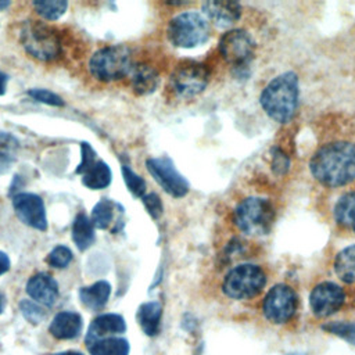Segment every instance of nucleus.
Here are the masks:
<instances>
[{"instance_id": "nucleus-1", "label": "nucleus", "mask_w": 355, "mask_h": 355, "mask_svg": "<svg viewBox=\"0 0 355 355\" xmlns=\"http://www.w3.org/2000/svg\"><path fill=\"white\" fill-rule=\"evenodd\" d=\"M312 176L327 187H341L355 179V143L336 140L323 144L309 162Z\"/></svg>"}, {"instance_id": "nucleus-2", "label": "nucleus", "mask_w": 355, "mask_h": 355, "mask_svg": "<svg viewBox=\"0 0 355 355\" xmlns=\"http://www.w3.org/2000/svg\"><path fill=\"white\" fill-rule=\"evenodd\" d=\"M263 111L276 122H288L297 110L298 79L294 72H284L268 83L259 97Z\"/></svg>"}, {"instance_id": "nucleus-3", "label": "nucleus", "mask_w": 355, "mask_h": 355, "mask_svg": "<svg viewBox=\"0 0 355 355\" xmlns=\"http://www.w3.org/2000/svg\"><path fill=\"white\" fill-rule=\"evenodd\" d=\"M275 209L270 201L261 197L244 198L233 212L236 227L248 236H261L270 230Z\"/></svg>"}, {"instance_id": "nucleus-4", "label": "nucleus", "mask_w": 355, "mask_h": 355, "mask_svg": "<svg viewBox=\"0 0 355 355\" xmlns=\"http://www.w3.org/2000/svg\"><path fill=\"white\" fill-rule=\"evenodd\" d=\"M19 40L24 49L40 61H53L61 53V42L55 31L40 21H25L21 25Z\"/></svg>"}, {"instance_id": "nucleus-5", "label": "nucleus", "mask_w": 355, "mask_h": 355, "mask_svg": "<svg viewBox=\"0 0 355 355\" xmlns=\"http://www.w3.org/2000/svg\"><path fill=\"white\" fill-rule=\"evenodd\" d=\"M132 67L133 62L130 50L122 44L103 47L97 50L89 61L92 75L103 82L118 80L126 76Z\"/></svg>"}, {"instance_id": "nucleus-6", "label": "nucleus", "mask_w": 355, "mask_h": 355, "mask_svg": "<svg viewBox=\"0 0 355 355\" xmlns=\"http://www.w3.org/2000/svg\"><path fill=\"white\" fill-rule=\"evenodd\" d=\"M266 284L263 269L254 263H241L230 269L222 282L223 293L233 300L257 297Z\"/></svg>"}, {"instance_id": "nucleus-7", "label": "nucleus", "mask_w": 355, "mask_h": 355, "mask_svg": "<svg viewBox=\"0 0 355 355\" xmlns=\"http://www.w3.org/2000/svg\"><path fill=\"white\" fill-rule=\"evenodd\" d=\"M209 36V24L200 12L187 11L176 15L168 25V37L176 47L193 49Z\"/></svg>"}, {"instance_id": "nucleus-8", "label": "nucleus", "mask_w": 355, "mask_h": 355, "mask_svg": "<svg viewBox=\"0 0 355 355\" xmlns=\"http://www.w3.org/2000/svg\"><path fill=\"white\" fill-rule=\"evenodd\" d=\"M297 308L298 297L287 284L273 286L262 301L263 316L275 324H284L290 322L294 318Z\"/></svg>"}, {"instance_id": "nucleus-9", "label": "nucleus", "mask_w": 355, "mask_h": 355, "mask_svg": "<svg viewBox=\"0 0 355 355\" xmlns=\"http://www.w3.org/2000/svg\"><path fill=\"white\" fill-rule=\"evenodd\" d=\"M209 72L198 62H184L179 65L171 76V87L179 97L190 98L200 94L208 83Z\"/></svg>"}, {"instance_id": "nucleus-10", "label": "nucleus", "mask_w": 355, "mask_h": 355, "mask_svg": "<svg viewBox=\"0 0 355 355\" xmlns=\"http://www.w3.org/2000/svg\"><path fill=\"white\" fill-rule=\"evenodd\" d=\"M219 51L229 64L244 67L255 54V42L248 32L243 29H232L220 37Z\"/></svg>"}, {"instance_id": "nucleus-11", "label": "nucleus", "mask_w": 355, "mask_h": 355, "mask_svg": "<svg viewBox=\"0 0 355 355\" xmlns=\"http://www.w3.org/2000/svg\"><path fill=\"white\" fill-rule=\"evenodd\" d=\"M345 302V291L333 282L318 283L309 294V305L313 315L326 318L336 313Z\"/></svg>"}, {"instance_id": "nucleus-12", "label": "nucleus", "mask_w": 355, "mask_h": 355, "mask_svg": "<svg viewBox=\"0 0 355 355\" xmlns=\"http://www.w3.org/2000/svg\"><path fill=\"white\" fill-rule=\"evenodd\" d=\"M154 180L171 196L183 197L189 191L187 180L175 169L168 158H150L146 162Z\"/></svg>"}, {"instance_id": "nucleus-13", "label": "nucleus", "mask_w": 355, "mask_h": 355, "mask_svg": "<svg viewBox=\"0 0 355 355\" xmlns=\"http://www.w3.org/2000/svg\"><path fill=\"white\" fill-rule=\"evenodd\" d=\"M12 207L17 218L37 230L47 229L46 208L43 200L33 193H19L12 197Z\"/></svg>"}, {"instance_id": "nucleus-14", "label": "nucleus", "mask_w": 355, "mask_h": 355, "mask_svg": "<svg viewBox=\"0 0 355 355\" xmlns=\"http://www.w3.org/2000/svg\"><path fill=\"white\" fill-rule=\"evenodd\" d=\"M26 293L33 301L46 306H53L58 298V286L50 275L37 273L28 280Z\"/></svg>"}, {"instance_id": "nucleus-15", "label": "nucleus", "mask_w": 355, "mask_h": 355, "mask_svg": "<svg viewBox=\"0 0 355 355\" xmlns=\"http://www.w3.org/2000/svg\"><path fill=\"white\" fill-rule=\"evenodd\" d=\"M125 329H126L125 319L121 315L118 313L100 315L89 326V330L86 334V344L89 347L101 338H107V336L123 333Z\"/></svg>"}, {"instance_id": "nucleus-16", "label": "nucleus", "mask_w": 355, "mask_h": 355, "mask_svg": "<svg viewBox=\"0 0 355 355\" xmlns=\"http://www.w3.org/2000/svg\"><path fill=\"white\" fill-rule=\"evenodd\" d=\"M202 12L218 26H230L240 19L241 7L236 1H205Z\"/></svg>"}, {"instance_id": "nucleus-17", "label": "nucleus", "mask_w": 355, "mask_h": 355, "mask_svg": "<svg viewBox=\"0 0 355 355\" xmlns=\"http://www.w3.org/2000/svg\"><path fill=\"white\" fill-rule=\"evenodd\" d=\"M83 322L76 312L62 311L57 313L50 324V333L58 340H72L80 334Z\"/></svg>"}, {"instance_id": "nucleus-18", "label": "nucleus", "mask_w": 355, "mask_h": 355, "mask_svg": "<svg viewBox=\"0 0 355 355\" xmlns=\"http://www.w3.org/2000/svg\"><path fill=\"white\" fill-rule=\"evenodd\" d=\"M129 73L132 87L137 94H150L158 86L159 75L157 69L148 64H136Z\"/></svg>"}, {"instance_id": "nucleus-19", "label": "nucleus", "mask_w": 355, "mask_h": 355, "mask_svg": "<svg viewBox=\"0 0 355 355\" xmlns=\"http://www.w3.org/2000/svg\"><path fill=\"white\" fill-rule=\"evenodd\" d=\"M110 293H111L110 283H107L104 280H100V282H96L92 286L82 287L79 290V298H80L82 304L86 308L93 309V311H98L107 304Z\"/></svg>"}, {"instance_id": "nucleus-20", "label": "nucleus", "mask_w": 355, "mask_h": 355, "mask_svg": "<svg viewBox=\"0 0 355 355\" xmlns=\"http://www.w3.org/2000/svg\"><path fill=\"white\" fill-rule=\"evenodd\" d=\"M334 219L338 226L355 233V190L338 198L334 205Z\"/></svg>"}, {"instance_id": "nucleus-21", "label": "nucleus", "mask_w": 355, "mask_h": 355, "mask_svg": "<svg viewBox=\"0 0 355 355\" xmlns=\"http://www.w3.org/2000/svg\"><path fill=\"white\" fill-rule=\"evenodd\" d=\"M161 315H162V308L155 301L146 302V304L140 305V308L137 311V322H139L141 330L147 336L158 334Z\"/></svg>"}, {"instance_id": "nucleus-22", "label": "nucleus", "mask_w": 355, "mask_h": 355, "mask_svg": "<svg viewBox=\"0 0 355 355\" xmlns=\"http://www.w3.org/2000/svg\"><path fill=\"white\" fill-rule=\"evenodd\" d=\"M334 272L345 284H355V244L343 248L334 258Z\"/></svg>"}, {"instance_id": "nucleus-23", "label": "nucleus", "mask_w": 355, "mask_h": 355, "mask_svg": "<svg viewBox=\"0 0 355 355\" xmlns=\"http://www.w3.org/2000/svg\"><path fill=\"white\" fill-rule=\"evenodd\" d=\"M96 234H94V226L90 220L89 216L85 214H79L72 225V240L75 245L80 250L85 251L94 243Z\"/></svg>"}, {"instance_id": "nucleus-24", "label": "nucleus", "mask_w": 355, "mask_h": 355, "mask_svg": "<svg viewBox=\"0 0 355 355\" xmlns=\"http://www.w3.org/2000/svg\"><path fill=\"white\" fill-rule=\"evenodd\" d=\"M111 176L110 166L103 161H96L94 165L83 173L82 183L92 190H100L111 183Z\"/></svg>"}, {"instance_id": "nucleus-25", "label": "nucleus", "mask_w": 355, "mask_h": 355, "mask_svg": "<svg viewBox=\"0 0 355 355\" xmlns=\"http://www.w3.org/2000/svg\"><path fill=\"white\" fill-rule=\"evenodd\" d=\"M90 355H128L129 343L119 337L101 338L87 347Z\"/></svg>"}, {"instance_id": "nucleus-26", "label": "nucleus", "mask_w": 355, "mask_h": 355, "mask_svg": "<svg viewBox=\"0 0 355 355\" xmlns=\"http://www.w3.org/2000/svg\"><path fill=\"white\" fill-rule=\"evenodd\" d=\"M35 11L37 15L47 21H55L58 19L68 7V3L64 0H39L32 3Z\"/></svg>"}, {"instance_id": "nucleus-27", "label": "nucleus", "mask_w": 355, "mask_h": 355, "mask_svg": "<svg viewBox=\"0 0 355 355\" xmlns=\"http://www.w3.org/2000/svg\"><path fill=\"white\" fill-rule=\"evenodd\" d=\"M114 202L108 198L100 200L92 209V223L98 229H107L114 218Z\"/></svg>"}, {"instance_id": "nucleus-28", "label": "nucleus", "mask_w": 355, "mask_h": 355, "mask_svg": "<svg viewBox=\"0 0 355 355\" xmlns=\"http://www.w3.org/2000/svg\"><path fill=\"white\" fill-rule=\"evenodd\" d=\"M323 330L355 345V322H330L323 324Z\"/></svg>"}, {"instance_id": "nucleus-29", "label": "nucleus", "mask_w": 355, "mask_h": 355, "mask_svg": "<svg viewBox=\"0 0 355 355\" xmlns=\"http://www.w3.org/2000/svg\"><path fill=\"white\" fill-rule=\"evenodd\" d=\"M122 176H123V180L126 183V187L129 189V191L133 196H136V197H143L144 196V193H146V182L143 180V178L136 175L126 165L122 166Z\"/></svg>"}, {"instance_id": "nucleus-30", "label": "nucleus", "mask_w": 355, "mask_h": 355, "mask_svg": "<svg viewBox=\"0 0 355 355\" xmlns=\"http://www.w3.org/2000/svg\"><path fill=\"white\" fill-rule=\"evenodd\" d=\"M72 261V252L65 245H57L51 250V252L47 255V263L53 268L62 269L69 265Z\"/></svg>"}, {"instance_id": "nucleus-31", "label": "nucleus", "mask_w": 355, "mask_h": 355, "mask_svg": "<svg viewBox=\"0 0 355 355\" xmlns=\"http://www.w3.org/2000/svg\"><path fill=\"white\" fill-rule=\"evenodd\" d=\"M19 309L25 316V319L32 324H37L46 318L44 309L31 300H22L19 302Z\"/></svg>"}, {"instance_id": "nucleus-32", "label": "nucleus", "mask_w": 355, "mask_h": 355, "mask_svg": "<svg viewBox=\"0 0 355 355\" xmlns=\"http://www.w3.org/2000/svg\"><path fill=\"white\" fill-rule=\"evenodd\" d=\"M28 96L39 103L49 104L53 107H64L65 105V101L58 94H55L47 89H29Z\"/></svg>"}, {"instance_id": "nucleus-33", "label": "nucleus", "mask_w": 355, "mask_h": 355, "mask_svg": "<svg viewBox=\"0 0 355 355\" xmlns=\"http://www.w3.org/2000/svg\"><path fill=\"white\" fill-rule=\"evenodd\" d=\"M96 162V153L92 148L90 144L87 143H82V161L78 165L75 173L78 175H83L87 169H90Z\"/></svg>"}, {"instance_id": "nucleus-34", "label": "nucleus", "mask_w": 355, "mask_h": 355, "mask_svg": "<svg viewBox=\"0 0 355 355\" xmlns=\"http://www.w3.org/2000/svg\"><path fill=\"white\" fill-rule=\"evenodd\" d=\"M141 198H143V204H144L147 212H148L154 219L158 218V216L162 214V204H161L159 197H158L155 193L146 194V196H143Z\"/></svg>"}, {"instance_id": "nucleus-35", "label": "nucleus", "mask_w": 355, "mask_h": 355, "mask_svg": "<svg viewBox=\"0 0 355 355\" xmlns=\"http://www.w3.org/2000/svg\"><path fill=\"white\" fill-rule=\"evenodd\" d=\"M8 269H10V259L3 251H0V275L6 273Z\"/></svg>"}, {"instance_id": "nucleus-36", "label": "nucleus", "mask_w": 355, "mask_h": 355, "mask_svg": "<svg viewBox=\"0 0 355 355\" xmlns=\"http://www.w3.org/2000/svg\"><path fill=\"white\" fill-rule=\"evenodd\" d=\"M7 82H8V75L0 71V96H3L6 93Z\"/></svg>"}, {"instance_id": "nucleus-37", "label": "nucleus", "mask_w": 355, "mask_h": 355, "mask_svg": "<svg viewBox=\"0 0 355 355\" xmlns=\"http://www.w3.org/2000/svg\"><path fill=\"white\" fill-rule=\"evenodd\" d=\"M51 355H83L76 351H65V352H58V354H51Z\"/></svg>"}, {"instance_id": "nucleus-38", "label": "nucleus", "mask_w": 355, "mask_h": 355, "mask_svg": "<svg viewBox=\"0 0 355 355\" xmlns=\"http://www.w3.org/2000/svg\"><path fill=\"white\" fill-rule=\"evenodd\" d=\"M4 304H6V300H4V295L0 293V313H1V311H3V308H4Z\"/></svg>"}, {"instance_id": "nucleus-39", "label": "nucleus", "mask_w": 355, "mask_h": 355, "mask_svg": "<svg viewBox=\"0 0 355 355\" xmlns=\"http://www.w3.org/2000/svg\"><path fill=\"white\" fill-rule=\"evenodd\" d=\"M8 4H10L8 1H7V3H0V8H1V7H6V6H8Z\"/></svg>"}]
</instances>
